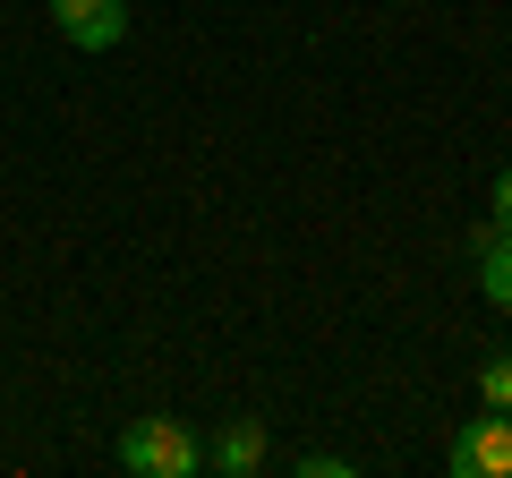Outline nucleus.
<instances>
[{"mask_svg":"<svg viewBox=\"0 0 512 478\" xmlns=\"http://www.w3.org/2000/svg\"><path fill=\"white\" fill-rule=\"evenodd\" d=\"M120 470L128 478H197L205 470V444H197V427L188 419H128V436H120Z\"/></svg>","mask_w":512,"mask_h":478,"instance_id":"f257e3e1","label":"nucleus"},{"mask_svg":"<svg viewBox=\"0 0 512 478\" xmlns=\"http://www.w3.org/2000/svg\"><path fill=\"white\" fill-rule=\"evenodd\" d=\"M444 470H453V478H512V419H504V410L470 419L453 436V453H444Z\"/></svg>","mask_w":512,"mask_h":478,"instance_id":"f03ea898","label":"nucleus"},{"mask_svg":"<svg viewBox=\"0 0 512 478\" xmlns=\"http://www.w3.org/2000/svg\"><path fill=\"white\" fill-rule=\"evenodd\" d=\"M52 26L77 52H120L128 43V0H52Z\"/></svg>","mask_w":512,"mask_h":478,"instance_id":"7ed1b4c3","label":"nucleus"},{"mask_svg":"<svg viewBox=\"0 0 512 478\" xmlns=\"http://www.w3.org/2000/svg\"><path fill=\"white\" fill-rule=\"evenodd\" d=\"M274 461V436H265V419H222V436L205 444V470H222V478H256Z\"/></svg>","mask_w":512,"mask_h":478,"instance_id":"20e7f679","label":"nucleus"},{"mask_svg":"<svg viewBox=\"0 0 512 478\" xmlns=\"http://www.w3.org/2000/svg\"><path fill=\"white\" fill-rule=\"evenodd\" d=\"M478 291H487V308L512 316V231H478Z\"/></svg>","mask_w":512,"mask_h":478,"instance_id":"39448f33","label":"nucleus"},{"mask_svg":"<svg viewBox=\"0 0 512 478\" xmlns=\"http://www.w3.org/2000/svg\"><path fill=\"white\" fill-rule=\"evenodd\" d=\"M478 402H487V410H504V419H512V350H495L487 368H478Z\"/></svg>","mask_w":512,"mask_h":478,"instance_id":"423d86ee","label":"nucleus"},{"mask_svg":"<svg viewBox=\"0 0 512 478\" xmlns=\"http://www.w3.org/2000/svg\"><path fill=\"white\" fill-rule=\"evenodd\" d=\"M291 470H299V478H350V461H342V453H299Z\"/></svg>","mask_w":512,"mask_h":478,"instance_id":"0eeeda50","label":"nucleus"},{"mask_svg":"<svg viewBox=\"0 0 512 478\" xmlns=\"http://www.w3.org/2000/svg\"><path fill=\"white\" fill-rule=\"evenodd\" d=\"M495 231H512V163L495 171Z\"/></svg>","mask_w":512,"mask_h":478,"instance_id":"6e6552de","label":"nucleus"}]
</instances>
